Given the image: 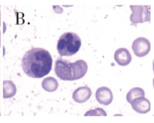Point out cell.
<instances>
[{"instance_id": "cell-1", "label": "cell", "mask_w": 154, "mask_h": 123, "mask_svg": "<svg viewBox=\"0 0 154 123\" xmlns=\"http://www.w3.org/2000/svg\"><path fill=\"white\" fill-rule=\"evenodd\" d=\"M21 66L24 73L28 77L40 78L50 72L52 58L48 50L42 48H32L23 55Z\"/></svg>"}, {"instance_id": "cell-2", "label": "cell", "mask_w": 154, "mask_h": 123, "mask_svg": "<svg viewBox=\"0 0 154 123\" xmlns=\"http://www.w3.org/2000/svg\"><path fill=\"white\" fill-rule=\"evenodd\" d=\"M81 46V40L77 34L66 32L60 36L57 49L60 56H71L78 52Z\"/></svg>"}, {"instance_id": "cell-3", "label": "cell", "mask_w": 154, "mask_h": 123, "mask_svg": "<svg viewBox=\"0 0 154 123\" xmlns=\"http://www.w3.org/2000/svg\"><path fill=\"white\" fill-rule=\"evenodd\" d=\"M132 13L130 16V20L134 25L145 22H150V5H130Z\"/></svg>"}, {"instance_id": "cell-4", "label": "cell", "mask_w": 154, "mask_h": 123, "mask_svg": "<svg viewBox=\"0 0 154 123\" xmlns=\"http://www.w3.org/2000/svg\"><path fill=\"white\" fill-rule=\"evenodd\" d=\"M54 71L56 75L64 81H72L73 72L72 63L66 59L60 57L55 63Z\"/></svg>"}, {"instance_id": "cell-5", "label": "cell", "mask_w": 154, "mask_h": 123, "mask_svg": "<svg viewBox=\"0 0 154 123\" xmlns=\"http://www.w3.org/2000/svg\"><path fill=\"white\" fill-rule=\"evenodd\" d=\"M134 53L138 57H143L149 54L150 51V41L143 37L135 39L132 45Z\"/></svg>"}, {"instance_id": "cell-6", "label": "cell", "mask_w": 154, "mask_h": 123, "mask_svg": "<svg viewBox=\"0 0 154 123\" xmlns=\"http://www.w3.org/2000/svg\"><path fill=\"white\" fill-rule=\"evenodd\" d=\"M96 98L99 103L104 106H108L111 103L113 99V95L111 89L107 87H100L96 92Z\"/></svg>"}, {"instance_id": "cell-7", "label": "cell", "mask_w": 154, "mask_h": 123, "mask_svg": "<svg viewBox=\"0 0 154 123\" xmlns=\"http://www.w3.org/2000/svg\"><path fill=\"white\" fill-rule=\"evenodd\" d=\"M131 104L132 109L139 113H147L150 110V102L144 96H139L133 99Z\"/></svg>"}, {"instance_id": "cell-8", "label": "cell", "mask_w": 154, "mask_h": 123, "mask_svg": "<svg viewBox=\"0 0 154 123\" xmlns=\"http://www.w3.org/2000/svg\"><path fill=\"white\" fill-rule=\"evenodd\" d=\"M73 76L72 81L82 78L87 73L88 66L87 63L83 60H78L72 63Z\"/></svg>"}, {"instance_id": "cell-9", "label": "cell", "mask_w": 154, "mask_h": 123, "mask_svg": "<svg viewBox=\"0 0 154 123\" xmlns=\"http://www.w3.org/2000/svg\"><path fill=\"white\" fill-rule=\"evenodd\" d=\"M114 58L117 64L122 66H125L129 65L132 60L131 53L125 48L117 49L114 52Z\"/></svg>"}, {"instance_id": "cell-10", "label": "cell", "mask_w": 154, "mask_h": 123, "mask_svg": "<svg viewBox=\"0 0 154 123\" xmlns=\"http://www.w3.org/2000/svg\"><path fill=\"white\" fill-rule=\"evenodd\" d=\"M91 90L88 86H82L76 89L72 94V98L75 102L82 103L90 98Z\"/></svg>"}, {"instance_id": "cell-11", "label": "cell", "mask_w": 154, "mask_h": 123, "mask_svg": "<svg viewBox=\"0 0 154 123\" xmlns=\"http://www.w3.org/2000/svg\"><path fill=\"white\" fill-rule=\"evenodd\" d=\"M42 86L43 89H45L47 92H54L55 91L58 86V83L57 80L52 77H47L45 78L42 83Z\"/></svg>"}, {"instance_id": "cell-12", "label": "cell", "mask_w": 154, "mask_h": 123, "mask_svg": "<svg viewBox=\"0 0 154 123\" xmlns=\"http://www.w3.org/2000/svg\"><path fill=\"white\" fill-rule=\"evenodd\" d=\"M145 93L144 90L141 87H134L132 88L126 95V100L131 104V101L134 99L135 98L139 96H144Z\"/></svg>"}, {"instance_id": "cell-13", "label": "cell", "mask_w": 154, "mask_h": 123, "mask_svg": "<svg viewBox=\"0 0 154 123\" xmlns=\"http://www.w3.org/2000/svg\"><path fill=\"white\" fill-rule=\"evenodd\" d=\"M85 116H107L106 113L102 108H96L93 110H90L86 112L84 115Z\"/></svg>"}, {"instance_id": "cell-14", "label": "cell", "mask_w": 154, "mask_h": 123, "mask_svg": "<svg viewBox=\"0 0 154 123\" xmlns=\"http://www.w3.org/2000/svg\"><path fill=\"white\" fill-rule=\"evenodd\" d=\"M153 88H154V78L153 79Z\"/></svg>"}]
</instances>
